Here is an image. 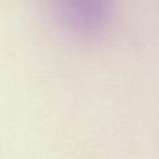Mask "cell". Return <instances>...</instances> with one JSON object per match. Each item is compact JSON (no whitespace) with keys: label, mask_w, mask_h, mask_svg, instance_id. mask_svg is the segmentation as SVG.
<instances>
[{"label":"cell","mask_w":159,"mask_h":159,"mask_svg":"<svg viewBox=\"0 0 159 159\" xmlns=\"http://www.w3.org/2000/svg\"><path fill=\"white\" fill-rule=\"evenodd\" d=\"M56 21L78 39H92L106 30L112 0H49Z\"/></svg>","instance_id":"6da1fadb"}]
</instances>
